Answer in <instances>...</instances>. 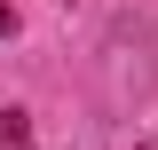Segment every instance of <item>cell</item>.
Masks as SVG:
<instances>
[{"instance_id": "obj_1", "label": "cell", "mask_w": 158, "mask_h": 150, "mask_svg": "<svg viewBox=\"0 0 158 150\" xmlns=\"http://www.w3.org/2000/svg\"><path fill=\"white\" fill-rule=\"evenodd\" d=\"M0 150H32V142H24V127H16V119L0 127Z\"/></svg>"}, {"instance_id": "obj_2", "label": "cell", "mask_w": 158, "mask_h": 150, "mask_svg": "<svg viewBox=\"0 0 158 150\" xmlns=\"http://www.w3.org/2000/svg\"><path fill=\"white\" fill-rule=\"evenodd\" d=\"M8 32H16V8H8V0H0V40H8Z\"/></svg>"}]
</instances>
